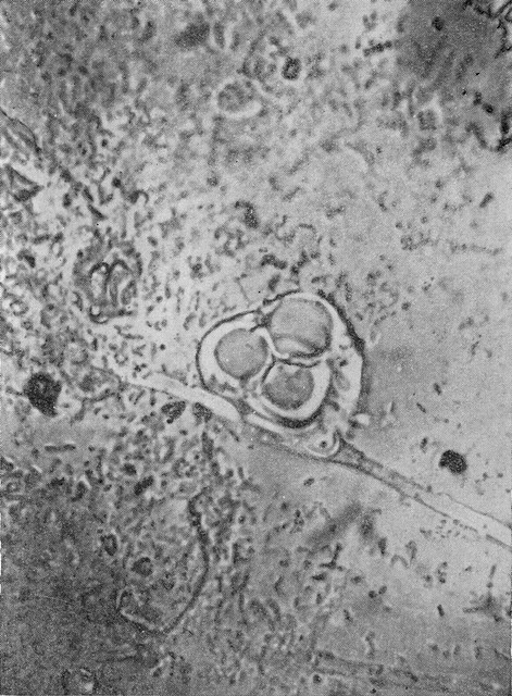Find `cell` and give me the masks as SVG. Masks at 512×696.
Segmentation results:
<instances>
[{
    "label": "cell",
    "instance_id": "3",
    "mask_svg": "<svg viewBox=\"0 0 512 696\" xmlns=\"http://www.w3.org/2000/svg\"><path fill=\"white\" fill-rule=\"evenodd\" d=\"M208 360L225 383L250 394L245 413L250 419L259 382L274 359L261 315L255 320H241L223 326L211 340Z\"/></svg>",
    "mask_w": 512,
    "mask_h": 696
},
{
    "label": "cell",
    "instance_id": "1",
    "mask_svg": "<svg viewBox=\"0 0 512 696\" xmlns=\"http://www.w3.org/2000/svg\"><path fill=\"white\" fill-rule=\"evenodd\" d=\"M261 320L277 360L315 364L335 345V314L314 296H283L265 308Z\"/></svg>",
    "mask_w": 512,
    "mask_h": 696
},
{
    "label": "cell",
    "instance_id": "2",
    "mask_svg": "<svg viewBox=\"0 0 512 696\" xmlns=\"http://www.w3.org/2000/svg\"><path fill=\"white\" fill-rule=\"evenodd\" d=\"M323 374L317 364L275 361L258 384L250 421H300L322 401Z\"/></svg>",
    "mask_w": 512,
    "mask_h": 696
},
{
    "label": "cell",
    "instance_id": "4",
    "mask_svg": "<svg viewBox=\"0 0 512 696\" xmlns=\"http://www.w3.org/2000/svg\"><path fill=\"white\" fill-rule=\"evenodd\" d=\"M57 395L55 383L47 376L38 375L29 383L28 396L33 403L42 411L48 412L52 410Z\"/></svg>",
    "mask_w": 512,
    "mask_h": 696
}]
</instances>
